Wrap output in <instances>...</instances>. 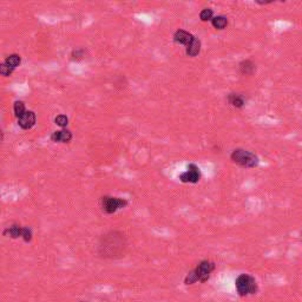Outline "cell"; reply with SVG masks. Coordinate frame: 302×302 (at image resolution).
Here are the masks:
<instances>
[{"label": "cell", "mask_w": 302, "mask_h": 302, "mask_svg": "<svg viewBox=\"0 0 302 302\" xmlns=\"http://www.w3.org/2000/svg\"><path fill=\"white\" fill-rule=\"evenodd\" d=\"M2 139H4V133H2V130L0 129V142H2Z\"/></svg>", "instance_id": "44dd1931"}, {"label": "cell", "mask_w": 302, "mask_h": 302, "mask_svg": "<svg viewBox=\"0 0 302 302\" xmlns=\"http://www.w3.org/2000/svg\"><path fill=\"white\" fill-rule=\"evenodd\" d=\"M80 302H90V301H80Z\"/></svg>", "instance_id": "7402d4cb"}, {"label": "cell", "mask_w": 302, "mask_h": 302, "mask_svg": "<svg viewBox=\"0 0 302 302\" xmlns=\"http://www.w3.org/2000/svg\"><path fill=\"white\" fill-rule=\"evenodd\" d=\"M230 160L235 164L244 169H253L259 166V157L255 154L246 149H235L230 154Z\"/></svg>", "instance_id": "277c9868"}, {"label": "cell", "mask_w": 302, "mask_h": 302, "mask_svg": "<svg viewBox=\"0 0 302 302\" xmlns=\"http://www.w3.org/2000/svg\"><path fill=\"white\" fill-rule=\"evenodd\" d=\"M13 110H14V115H16V117L18 118L19 116H22L23 113L26 111L25 104H24L22 101H14Z\"/></svg>", "instance_id": "2e32d148"}, {"label": "cell", "mask_w": 302, "mask_h": 302, "mask_svg": "<svg viewBox=\"0 0 302 302\" xmlns=\"http://www.w3.org/2000/svg\"><path fill=\"white\" fill-rule=\"evenodd\" d=\"M211 25L216 30H224L228 26V18L224 16H216L210 20Z\"/></svg>", "instance_id": "5bb4252c"}, {"label": "cell", "mask_w": 302, "mask_h": 302, "mask_svg": "<svg viewBox=\"0 0 302 302\" xmlns=\"http://www.w3.org/2000/svg\"><path fill=\"white\" fill-rule=\"evenodd\" d=\"M179 181L182 183H190V184H196L201 181V170L195 163H189L188 164V170L187 171L182 172L178 176Z\"/></svg>", "instance_id": "52a82bcc"}, {"label": "cell", "mask_w": 302, "mask_h": 302, "mask_svg": "<svg viewBox=\"0 0 302 302\" xmlns=\"http://www.w3.org/2000/svg\"><path fill=\"white\" fill-rule=\"evenodd\" d=\"M72 139V133L67 129L57 130L51 134V140L53 143H70Z\"/></svg>", "instance_id": "30bf717a"}, {"label": "cell", "mask_w": 302, "mask_h": 302, "mask_svg": "<svg viewBox=\"0 0 302 302\" xmlns=\"http://www.w3.org/2000/svg\"><path fill=\"white\" fill-rule=\"evenodd\" d=\"M55 123L58 125V127H61L64 129V128L68 124V118L65 115H58L55 118Z\"/></svg>", "instance_id": "d6986e66"}, {"label": "cell", "mask_w": 302, "mask_h": 302, "mask_svg": "<svg viewBox=\"0 0 302 302\" xmlns=\"http://www.w3.org/2000/svg\"><path fill=\"white\" fill-rule=\"evenodd\" d=\"M214 18V11L211 8H204V10L201 11L200 13V19L202 22H210L211 19Z\"/></svg>", "instance_id": "e0dca14e"}, {"label": "cell", "mask_w": 302, "mask_h": 302, "mask_svg": "<svg viewBox=\"0 0 302 302\" xmlns=\"http://www.w3.org/2000/svg\"><path fill=\"white\" fill-rule=\"evenodd\" d=\"M216 269V263L210 260H202L193 270H190L184 277L185 286H193L195 283H205L210 280L211 275Z\"/></svg>", "instance_id": "7a4b0ae2"}, {"label": "cell", "mask_w": 302, "mask_h": 302, "mask_svg": "<svg viewBox=\"0 0 302 302\" xmlns=\"http://www.w3.org/2000/svg\"><path fill=\"white\" fill-rule=\"evenodd\" d=\"M4 63H6V64L13 68V70H16V68L20 65V63H22V57L17 55V53H12V55L6 57Z\"/></svg>", "instance_id": "9a60e30c"}, {"label": "cell", "mask_w": 302, "mask_h": 302, "mask_svg": "<svg viewBox=\"0 0 302 302\" xmlns=\"http://www.w3.org/2000/svg\"><path fill=\"white\" fill-rule=\"evenodd\" d=\"M194 38L195 37H194L190 32L185 31V30L182 29L177 30V31L175 32V34H173V41H175L176 44L184 45L185 47H188L191 43H193Z\"/></svg>", "instance_id": "9c48e42d"}, {"label": "cell", "mask_w": 302, "mask_h": 302, "mask_svg": "<svg viewBox=\"0 0 302 302\" xmlns=\"http://www.w3.org/2000/svg\"><path fill=\"white\" fill-rule=\"evenodd\" d=\"M71 57H72V59H76V61H80V59L84 57V50H83V49L74 50L72 52V55H71Z\"/></svg>", "instance_id": "ffe728a7"}, {"label": "cell", "mask_w": 302, "mask_h": 302, "mask_svg": "<svg viewBox=\"0 0 302 302\" xmlns=\"http://www.w3.org/2000/svg\"><path fill=\"white\" fill-rule=\"evenodd\" d=\"M201 52V40L199 38H194L193 43L189 46L185 47V53L189 57H196L199 53Z\"/></svg>", "instance_id": "4fadbf2b"}, {"label": "cell", "mask_w": 302, "mask_h": 302, "mask_svg": "<svg viewBox=\"0 0 302 302\" xmlns=\"http://www.w3.org/2000/svg\"><path fill=\"white\" fill-rule=\"evenodd\" d=\"M235 288L238 297L247 298L259 293V283L254 276L249 274L238 275L235 280Z\"/></svg>", "instance_id": "3957f363"}, {"label": "cell", "mask_w": 302, "mask_h": 302, "mask_svg": "<svg viewBox=\"0 0 302 302\" xmlns=\"http://www.w3.org/2000/svg\"><path fill=\"white\" fill-rule=\"evenodd\" d=\"M2 235L5 237L13 238V240L22 238L25 243H30L32 241V237H34V233H32V229L30 227L20 226L18 223H14L7 227V228H5L4 232H2Z\"/></svg>", "instance_id": "8992f818"}, {"label": "cell", "mask_w": 302, "mask_h": 302, "mask_svg": "<svg viewBox=\"0 0 302 302\" xmlns=\"http://www.w3.org/2000/svg\"><path fill=\"white\" fill-rule=\"evenodd\" d=\"M128 204H129V202H128L127 199H123V197L110 196V195L101 197L100 201V207L101 209V211L106 215L116 214L118 210H121V209L128 207Z\"/></svg>", "instance_id": "5b68a950"}, {"label": "cell", "mask_w": 302, "mask_h": 302, "mask_svg": "<svg viewBox=\"0 0 302 302\" xmlns=\"http://www.w3.org/2000/svg\"><path fill=\"white\" fill-rule=\"evenodd\" d=\"M256 71V65L255 63L250 59H244L240 63V72L243 76H252L254 72Z\"/></svg>", "instance_id": "7c38bea8"}, {"label": "cell", "mask_w": 302, "mask_h": 302, "mask_svg": "<svg viewBox=\"0 0 302 302\" xmlns=\"http://www.w3.org/2000/svg\"><path fill=\"white\" fill-rule=\"evenodd\" d=\"M13 72H14L13 68L8 67L6 63H4V62L0 63V74H1V76L10 77V76H12V73H13Z\"/></svg>", "instance_id": "ac0fdd59"}, {"label": "cell", "mask_w": 302, "mask_h": 302, "mask_svg": "<svg viewBox=\"0 0 302 302\" xmlns=\"http://www.w3.org/2000/svg\"><path fill=\"white\" fill-rule=\"evenodd\" d=\"M227 101L233 107H236V109H242L244 105H246V100L244 97L240 94H235V92H232V94L228 95L227 97Z\"/></svg>", "instance_id": "8fae6325"}, {"label": "cell", "mask_w": 302, "mask_h": 302, "mask_svg": "<svg viewBox=\"0 0 302 302\" xmlns=\"http://www.w3.org/2000/svg\"><path fill=\"white\" fill-rule=\"evenodd\" d=\"M127 238L121 232H110L101 236L98 243V255L104 259H116L124 256L127 250Z\"/></svg>", "instance_id": "6da1fadb"}, {"label": "cell", "mask_w": 302, "mask_h": 302, "mask_svg": "<svg viewBox=\"0 0 302 302\" xmlns=\"http://www.w3.org/2000/svg\"><path fill=\"white\" fill-rule=\"evenodd\" d=\"M17 121L18 125H19L23 130H30L37 123V116H35V113L31 111V110H26L22 116H19V117L17 118Z\"/></svg>", "instance_id": "ba28073f"}]
</instances>
